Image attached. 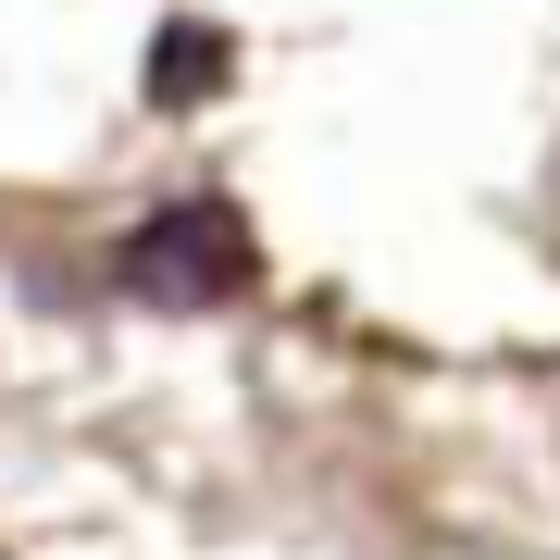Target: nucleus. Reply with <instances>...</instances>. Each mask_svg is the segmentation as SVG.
Wrapping results in <instances>:
<instances>
[{
    "mask_svg": "<svg viewBox=\"0 0 560 560\" xmlns=\"http://www.w3.org/2000/svg\"><path fill=\"white\" fill-rule=\"evenodd\" d=\"M249 287H261V237L224 200H162L113 249V300H138V312H237Z\"/></svg>",
    "mask_w": 560,
    "mask_h": 560,
    "instance_id": "f257e3e1",
    "label": "nucleus"
},
{
    "mask_svg": "<svg viewBox=\"0 0 560 560\" xmlns=\"http://www.w3.org/2000/svg\"><path fill=\"white\" fill-rule=\"evenodd\" d=\"M224 62H237V50H224L212 38V25H162V62H150V101H212V88H224Z\"/></svg>",
    "mask_w": 560,
    "mask_h": 560,
    "instance_id": "f03ea898",
    "label": "nucleus"
}]
</instances>
